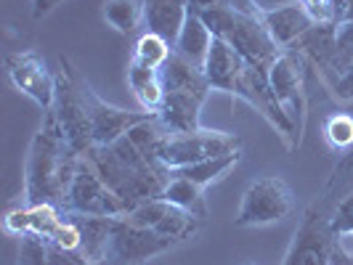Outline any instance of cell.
<instances>
[{"label":"cell","mask_w":353,"mask_h":265,"mask_svg":"<svg viewBox=\"0 0 353 265\" xmlns=\"http://www.w3.org/2000/svg\"><path fill=\"white\" fill-rule=\"evenodd\" d=\"M80 157L83 154L70 146L51 112H46L27 151L24 204H53L64 210Z\"/></svg>","instance_id":"obj_1"},{"label":"cell","mask_w":353,"mask_h":265,"mask_svg":"<svg viewBox=\"0 0 353 265\" xmlns=\"http://www.w3.org/2000/svg\"><path fill=\"white\" fill-rule=\"evenodd\" d=\"M85 157L106 186L128 204V212L146 199H157L170 178V170L149 157L130 133L106 146H90Z\"/></svg>","instance_id":"obj_2"},{"label":"cell","mask_w":353,"mask_h":265,"mask_svg":"<svg viewBox=\"0 0 353 265\" xmlns=\"http://www.w3.org/2000/svg\"><path fill=\"white\" fill-rule=\"evenodd\" d=\"M194 14L210 27L212 35L226 40L250 67L261 70L263 74H268L271 67L276 64V59L282 56V48L265 32L261 17L236 14L229 8H202Z\"/></svg>","instance_id":"obj_3"},{"label":"cell","mask_w":353,"mask_h":265,"mask_svg":"<svg viewBox=\"0 0 353 265\" xmlns=\"http://www.w3.org/2000/svg\"><path fill=\"white\" fill-rule=\"evenodd\" d=\"M83 72L72 64L70 56H59V72H56V93L53 106L48 109L56 125L61 127L64 138L77 154H85L93 146V130H90L88 104L83 93Z\"/></svg>","instance_id":"obj_4"},{"label":"cell","mask_w":353,"mask_h":265,"mask_svg":"<svg viewBox=\"0 0 353 265\" xmlns=\"http://www.w3.org/2000/svg\"><path fill=\"white\" fill-rule=\"evenodd\" d=\"M234 149H242V138L234 133H223V130H208V127H199L194 133L162 130L157 146H154V157L168 170H176V167H186V165H194L202 159L221 157Z\"/></svg>","instance_id":"obj_5"},{"label":"cell","mask_w":353,"mask_h":265,"mask_svg":"<svg viewBox=\"0 0 353 265\" xmlns=\"http://www.w3.org/2000/svg\"><path fill=\"white\" fill-rule=\"evenodd\" d=\"M6 231L14 236L32 233L61 249H80V229L72 220V215L53 204H24L6 215Z\"/></svg>","instance_id":"obj_6"},{"label":"cell","mask_w":353,"mask_h":265,"mask_svg":"<svg viewBox=\"0 0 353 265\" xmlns=\"http://www.w3.org/2000/svg\"><path fill=\"white\" fill-rule=\"evenodd\" d=\"M295 210L292 189L276 176L255 178L245 189L239 212L234 218L236 229H250V226H268V223H282Z\"/></svg>","instance_id":"obj_7"},{"label":"cell","mask_w":353,"mask_h":265,"mask_svg":"<svg viewBox=\"0 0 353 265\" xmlns=\"http://www.w3.org/2000/svg\"><path fill=\"white\" fill-rule=\"evenodd\" d=\"M67 212L77 215H99V218H123L128 215V204L104 183V178L96 173L90 159L83 154L77 162V173L72 178L70 194H67Z\"/></svg>","instance_id":"obj_8"},{"label":"cell","mask_w":353,"mask_h":265,"mask_svg":"<svg viewBox=\"0 0 353 265\" xmlns=\"http://www.w3.org/2000/svg\"><path fill=\"white\" fill-rule=\"evenodd\" d=\"M305 59L295 48L282 51L276 59V64L268 72V83L276 96V101L284 112L290 114V120L295 123L298 133L303 136L305 120H308V88H305Z\"/></svg>","instance_id":"obj_9"},{"label":"cell","mask_w":353,"mask_h":265,"mask_svg":"<svg viewBox=\"0 0 353 265\" xmlns=\"http://www.w3.org/2000/svg\"><path fill=\"white\" fill-rule=\"evenodd\" d=\"M176 247V242L159 236L154 231L130 223L128 218H114L112 223V236H109V252L106 263L109 265H141L154 255H162Z\"/></svg>","instance_id":"obj_10"},{"label":"cell","mask_w":353,"mask_h":265,"mask_svg":"<svg viewBox=\"0 0 353 265\" xmlns=\"http://www.w3.org/2000/svg\"><path fill=\"white\" fill-rule=\"evenodd\" d=\"M335 239L337 236L330 229V215L321 210V204H311L303 212L301 226L290 242L282 265H327Z\"/></svg>","instance_id":"obj_11"},{"label":"cell","mask_w":353,"mask_h":265,"mask_svg":"<svg viewBox=\"0 0 353 265\" xmlns=\"http://www.w3.org/2000/svg\"><path fill=\"white\" fill-rule=\"evenodd\" d=\"M125 218H128L130 223H136V226H143V229L154 231L159 236L176 242V244L192 239L196 231H199V226H202V218L181 210L176 204L159 199V196L157 199H146L141 204H136Z\"/></svg>","instance_id":"obj_12"},{"label":"cell","mask_w":353,"mask_h":265,"mask_svg":"<svg viewBox=\"0 0 353 265\" xmlns=\"http://www.w3.org/2000/svg\"><path fill=\"white\" fill-rule=\"evenodd\" d=\"M6 74L19 93L32 98L40 109H51L56 93V74L48 72L46 61L35 51H17L6 56Z\"/></svg>","instance_id":"obj_13"},{"label":"cell","mask_w":353,"mask_h":265,"mask_svg":"<svg viewBox=\"0 0 353 265\" xmlns=\"http://www.w3.org/2000/svg\"><path fill=\"white\" fill-rule=\"evenodd\" d=\"M83 93H85V104H88V117H90V130H93V146H106L114 143L117 138L128 136L133 127L141 123L157 117L152 112H128L120 106L106 104L104 98L96 96V90L88 85V80L83 83Z\"/></svg>","instance_id":"obj_14"},{"label":"cell","mask_w":353,"mask_h":265,"mask_svg":"<svg viewBox=\"0 0 353 265\" xmlns=\"http://www.w3.org/2000/svg\"><path fill=\"white\" fill-rule=\"evenodd\" d=\"M261 21H263L265 32L271 35V40H274L282 51L292 48V45L316 24L301 0L282 3V6H274V8H263V11H261Z\"/></svg>","instance_id":"obj_15"},{"label":"cell","mask_w":353,"mask_h":265,"mask_svg":"<svg viewBox=\"0 0 353 265\" xmlns=\"http://www.w3.org/2000/svg\"><path fill=\"white\" fill-rule=\"evenodd\" d=\"M301 53L305 61H311L314 67H319L321 77L327 80L330 72L335 67V59L340 53V43H337V24L335 21H316L305 35L292 45Z\"/></svg>","instance_id":"obj_16"},{"label":"cell","mask_w":353,"mask_h":265,"mask_svg":"<svg viewBox=\"0 0 353 265\" xmlns=\"http://www.w3.org/2000/svg\"><path fill=\"white\" fill-rule=\"evenodd\" d=\"M192 14V0H146L143 3V32H154L176 45L178 35Z\"/></svg>","instance_id":"obj_17"},{"label":"cell","mask_w":353,"mask_h":265,"mask_svg":"<svg viewBox=\"0 0 353 265\" xmlns=\"http://www.w3.org/2000/svg\"><path fill=\"white\" fill-rule=\"evenodd\" d=\"M242 70H245V59L234 51L226 40L215 37L210 53H208V61H205V74L210 80L212 90H223L231 96Z\"/></svg>","instance_id":"obj_18"},{"label":"cell","mask_w":353,"mask_h":265,"mask_svg":"<svg viewBox=\"0 0 353 265\" xmlns=\"http://www.w3.org/2000/svg\"><path fill=\"white\" fill-rule=\"evenodd\" d=\"M202 106H205V101L196 96L165 90V101L157 112V120L165 125L168 133H194L202 127V123H199Z\"/></svg>","instance_id":"obj_19"},{"label":"cell","mask_w":353,"mask_h":265,"mask_svg":"<svg viewBox=\"0 0 353 265\" xmlns=\"http://www.w3.org/2000/svg\"><path fill=\"white\" fill-rule=\"evenodd\" d=\"M159 74H162V85H165V90H170V93H189V96H196V98L208 101V96H210V90H212L205 70H199V67H194V64H189V61L181 59L176 51L170 53L168 64L162 67Z\"/></svg>","instance_id":"obj_20"},{"label":"cell","mask_w":353,"mask_h":265,"mask_svg":"<svg viewBox=\"0 0 353 265\" xmlns=\"http://www.w3.org/2000/svg\"><path fill=\"white\" fill-rule=\"evenodd\" d=\"M212 40H215V35L210 32V27L192 11L189 19H186V24H183V30H181V35H178L176 45H173V51H176L181 59H186L189 64L205 70V61H208Z\"/></svg>","instance_id":"obj_21"},{"label":"cell","mask_w":353,"mask_h":265,"mask_svg":"<svg viewBox=\"0 0 353 265\" xmlns=\"http://www.w3.org/2000/svg\"><path fill=\"white\" fill-rule=\"evenodd\" d=\"M128 88L133 90L136 101L143 112H152L157 114L162 109V101H165V85H162V74L159 70H149V67H141L136 61L128 64Z\"/></svg>","instance_id":"obj_22"},{"label":"cell","mask_w":353,"mask_h":265,"mask_svg":"<svg viewBox=\"0 0 353 265\" xmlns=\"http://www.w3.org/2000/svg\"><path fill=\"white\" fill-rule=\"evenodd\" d=\"M72 220L80 229V252L90 260H101L106 263V252H109V236H112V223L114 218H99V215H77L70 212Z\"/></svg>","instance_id":"obj_23"},{"label":"cell","mask_w":353,"mask_h":265,"mask_svg":"<svg viewBox=\"0 0 353 265\" xmlns=\"http://www.w3.org/2000/svg\"><path fill=\"white\" fill-rule=\"evenodd\" d=\"M159 199L176 204V207H181V210L192 212V215L202 218V220L208 218L205 189L196 186L194 180H189V178H181V176H173V173H170V178H168V183H165V189H162Z\"/></svg>","instance_id":"obj_24"},{"label":"cell","mask_w":353,"mask_h":265,"mask_svg":"<svg viewBox=\"0 0 353 265\" xmlns=\"http://www.w3.org/2000/svg\"><path fill=\"white\" fill-rule=\"evenodd\" d=\"M239 159H242V149H234V151H226L221 157H210L202 159V162H194V165H186V167H176L170 173L181 178H189V180H194L196 186L208 189L212 180H221L229 170H234Z\"/></svg>","instance_id":"obj_25"},{"label":"cell","mask_w":353,"mask_h":265,"mask_svg":"<svg viewBox=\"0 0 353 265\" xmlns=\"http://www.w3.org/2000/svg\"><path fill=\"white\" fill-rule=\"evenodd\" d=\"M143 3L146 0H106L104 19L120 35H133L143 24Z\"/></svg>","instance_id":"obj_26"},{"label":"cell","mask_w":353,"mask_h":265,"mask_svg":"<svg viewBox=\"0 0 353 265\" xmlns=\"http://www.w3.org/2000/svg\"><path fill=\"white\" fill-rule=\"evenodd\" d=\"M170 53H173V45L165 40V37L154 35V32H143L139 40H136V48H133V56H130V61H136V64H141V67H149V70H159L168 64V59H170Z\"/></svg>","instance_id":"obj_27"},{"label":"cell","mask_w":353,"mask_h":265,"mask_svg":"<svg viewBox=\"0 0 353 265\" xmlns=\"http://www.w3.org/2000/svg\"><path fill=\"white\" fill-rule=\"evenodd\" d=\"M324 83L337 101H353V48H340L335 67Z\"/></svg>","instance_id":"obj_28"},{"label":"cell","mask_w":353,"mask_h":265,"mask_svg":"<svg viewBox=\"0 0 353 265\" xmlns=\"http://www.w3.org/2000/svg\"><path fill=\"white\" fill-rule=\"evenodd\" d=\"M324 138L337 151H348L353 146V117L345 112L330 114L324 120Z\"/></svg>","instance_id":"obj_29"},{"label":"cell","mask_w":353,"mask_h":265,"mask_svg":"<svg viewBox=\"0 0 353 265\" xmlns=\"http://www.w3.org/2000/svg\"><path fill=\"white\" fill-rule=\"evenodd\" d=\"M19 265H48V247L40 236H19Z\"/></svg>","instance_id":"obj_30"},{"label":"cell","mask_w":353,"mask_h":265,"mask_svg":"<svg viewBox=\"0 0 353 265\" xmlns=\"http://www.w3.org/2000/svg\"><path fill=\"white\" fill-rule=\"evenodd\" d=\"M330 229L337 239L340 236H353V194L337 202V207L330 212Z\"/></svg>","instance_id":"obj_31"},{"label":"cell","mask_w":353,"mask_h":265,"mask_svg":"<svg viewBox=\"0 0 353 265\" xmlns=\"http://www.w3.org/2000/svg\"><path fill=\"white\" fill-rule=\"evenodd\" d=\"M202 8H229L236 14H248V17H261V6L255 0H192V11Z\"/></svg>","instance_id":"obj_32"},{"label":"cell","mask_w":353,"mask_h":265,"mask_svg":"<svg viewBox=\"0 0 353 265\" xmlns=\"http://www.w3.org/2000/svg\"><path fill=\"white\" fill-rule=\"evenodd\" d=\"M46 247H48V265H109L101 260H90L80 249H61L48 242H46Z\"/></svg>","instance_id":"obj_33"},{"label":"cell","mask_w":353,"mask_h":265,"mask_svg":"<svg viewBox=\"0 0 353 265\" xmlns=\"http://www.w3.org/2000/svg\"><path fill=\"white\" fill-rule=\"evenodd\" d=\"M314 21H332V0H301Z\"/></svg>","instance_id":"obj_34"},{"label":"cell","mask_w":353,"mask_h":265,"mask_svg":"<svg viewBox=\"0 0 353 265\" xmlns=\"http://www.w3.org/2000/svg\"><path fill=\"white\" fill-rule=\"evenodd\" d=\"M332 21L353 24V0H332Z\"/></svg>","instance_id":"obj_35"},{"label":"cell","mask_w":353,"mask_h":265,"mask_svg":"<svg viewBox=\"0 0 353 265\" xmlns=\"http://www.w3.org/2000/svg\"><path fill=\"white\" fill-rule=\"evenodd\" d=\"M327 265H353V252H348V249L340 244V239H335V244L330 249Z\"/></svg>","instance_id":"obj_36"},{"label":"cell","mask_w":353,"mask_h":265,"mask_svg":"<svg viewBox=\"0 0 353 265\" xmlns=\"http://www.w3.org/2000/svg\"><path fill=\"white\" fill-rule=\"evenodd\" d=\"M337 43L340 48H353V24H337Z\"/></svg>","instance_id":"obj_37"},{"label":"cell","mask_w":353,"mask_h":265,"mask_svg":"<svg viewBox=\"0 0 353 265\" xmlns=\"http://www.w3.org/2000/svg\"><path fill=\"white\" fill-rule=\"evenodd\" d=\"M59 3H61V0H35V11H32V14H35V19L46 17V14L53 11Z\"/></svg>","instance_id":"obj_38"},{"label":"cell","mask_w":353,"mask_h":265,"mask_svg":"<svg viewBox=\"0 0 353 265\" xmlns=\"http://www.w3.org/2000/svg\"><path fill=\"white\" fill-rule=\"evenodd\" d=\"M248 265H255V263H248Z\"/></svg>","instance_id":"obj_39"}]
</instances>
